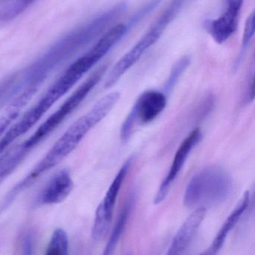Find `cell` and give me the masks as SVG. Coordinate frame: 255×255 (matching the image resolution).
<instances>
[{"label":"cell","mask_w":255,"mask_h":255,"mask_svg":"<svg viewBox=\"0 0 255 255\" xmlns=\"http://www.w3.org/2000/svg\"><path fill=\"white\" fill-rule=\"evenodd\" d=\"M119 98L118 93L107 94L100 99L89 112L73 123L52 145L44 157L3 198L0 202V215L11 205L21 193L33 185L42 175L55 167L67 157L80 143L88 132L109 115Z\"/></svg>","instance_id":"cell-1"},{"label":"cell","mask_w":255,"mask_h":255,"mask_svg":"<svg viewBox=\"0 0 255 255\" xmlns=\"http://www.w3.org/2000/svg\"><path fill=\"white\" fill-rule=\"evenodd\" d=\"M106 69L107 65H103L96 70L29 137L9 150L0 158V184L16 170L32 150L46 139L77 109L100 82Z\"/></svg>","instance_id":"cell-2"},{"label":"cell","mask_w":255,"mask_h":255,"mask_svg":"<svg viewBox=\"0 0 255 255\" xmlns=\"http://www.w3.org/2000/svg\"><path fill=\"white\" fill-rule=\"evenodd\" d=\"M235 184L232 176L220 166H208L196 172L189 181L184 196L187 208L219 205L232 196Z\"/></svg>","instance_id":"cell-3"},{"label":"cell","mask_w":255,"mask_h":255,"mask_svg":"<svg viewBox=\"0 0 255 255\" xmlns=\"http://www.w3.org/2000/svg\"><path fill=\"white\" fill-rule=\"evenodd\" d=\"M79 80V78L73 71L67 69L49 87L37 103L30 108L19 121L12 124L0 137V155L16 139L34 127L55 103L64 97Z\"/></svg>","instance_id":"cell-4"},{"label":"cell","mask_w":255,"mask_h":255,"mask_svg":"<svg viewBox=\"0 0 255 255\" xmlns=\"http://www.w3.org/2000/svg\"><path fill=\"white\" fill-rule=\"evenodd\" d=\"M167 95L162 91L150 90L142 93L132 108L121 128V139L127 142L135 127L149 124L156 119L166 108Z\"/></svg>","instance_id":"cell-5"},{"label":"cell","mask_w":255,"mask_h":255,"mask_svg":"<svg viewBox=\"0 0 255 255\" xmlns=\"http://www.w3.org/2000/svg\"><path fill=\"white\" fill-rule=\"evenodd\" d=\"M132 160L129 158L121 166L108 189L104 199L97 208L92 229V237L96 241L102 239L109 230L117 198L131 166Z\"/></svg>","instance_id":"cell-6"},{"label":"cell","mask_w":255,"mask_h":255,"mask_svg":"<svg viewBox=\"0 0 255 255\" xmlns=\"http://www.w3.org/2000/svg\"><path fill=\"white\" fill-rule=\"evenodd\" d=\"M245 0H223L225 9L215 19L205 23V28L219 44L229 40L238 30L241 10Z\"/></svg>","instance_id":"cell-7"},{"label":"cell","mask_w":255,"mask_h":255,"mask_svg":"<svg viewBox=\"0 0 255 255\" xmlns=\"http://www.w3.org/2000/svg\"><path fill=\"white\" fill-rule=\"evenodd\" d=\"M202 138V130L199 128H196L193 130L180 145L169 172L162 182L161 185L159 187L158 191L154 199V204L159 205L165 200L170 190L171 186L179 175L186 160L188 158V156L190 155L193 148L199 143Z\"/></svg>","instance_id":"cell-8"},{"label":"cell","mask_w":255,"mask_h":255,"mask_svg":"<svg viewBox=\"0 0 255 255\" xmlns=\"http://www.w3.org/2000/svg\"><path fill=\"white\" fill-rule=\"evenodd\" d=\"M73 188L70 171L62 169L52 175L39 193L37 203L42 205H55L64 202Z\"/></svg>","instance_id":"cell-9"},{"label":"cell","mask_w":255,"mask_h":255,"mask_svg":"<svg viewBox=\"0 0 255 255\" xmlns=\"http://www.w3.org/2000/svg\"><path fill=\"white\" fill-rule=\"evenodd\" d=\"M205 208H198L190 214L172 240L166 255H181L190 245L206 215Z\"/></svg>","instance_id":"cell-10"},{"label":"cell","mask_w":255,"mask_h":255,"mask_svg":"<svg viewBox=\"0 0 255 255\" xmlns=\"http://www.w3.org/2000/svg\"><path fill=\"white\" fill-rule=\"evenodd\" d=\"M251 202V193L250 191L246 192L244 197L241 199L236 208H235L232 214L228 217L223 226H222L215 239L213 241L210 248L205 253L208 255H217L224 245L226 238L229 236V233L233 230L238 222L242 218Z\"/></svg>","instance_id":"cell-11"},{"label":"cell","mask_w":255,"mask_h":255,"mask_svg":"<svg viewBox=\"0 0 255 255\" xmlns=\"http://www.w3.org/2000/svg\"><path fill=\"white\" fill-rule=\"evenodd\" d=\"M134 204L135 196L131 194L126 201L125 204L118 216V218L117 219L116 223L114 226L112 233L108 240L107 244H106L102 255H114L115 254L117 246L121 239V235L124 233L129 217L133 211Z\"/></svg>","instance_id":"cell-12"},{"label":"cell","mask_w":255,"mask_h":255,"mask_svg":"<svg viewBox=\"0 0 255 255\" xmlns=\"http://www.w3.org/2000/svg\"><path fill=\"white\" fill-rule=\"evenodd\" d=\"M255 31V11H253L249 15L247 21H246L242 43H241L239 55L237 57L236 61L235 62V69H238L244 60V57L251 45L252 41L254 38Z\"/></svg>","instance_id":"cell-13"},{"label":"cell","mask_w":255,"mask_h":255,"mask_svg":"<svg viewBox=\"0 0 255 255\" xmlns=\"http://www.w3.org/2000/svg\"><path fill=\"white\" fill-rule=\"evenodd\" d=\"M68 255V239L66 232L63 229L54 231L48 244L45 255Z\"/></svg>","instance_id":"cell-14"},{"label":"cell","mask_w":255,"mask_h":255,"mask_svg":"<svg viewBox=\"0 0 255 255\" xmlns=\"http://www.w3.org/2000/svg\"><path fill=\"white\" fill-rule=\"evenodd\" d=\"M191 58L188 55L181 57L176 63L171 70L170 74H169V78L166 81V85L164 87V93L167 95V94L170 93L173 90L176 85L177 82L179 80L181 76H182L183 73H184L187 67L190 64Z\"/></svg>","instance_id":"cell-15"},{"label":"cell","mask_w":255,"mask_h":255,"mask_svg":"<svg viewBox=\"0 0 255 255\" xmlns=\"http://www.w3.org/2000/svg\"><path fill=\"white\" fill-rule=\"evenodd\" d=\"M20 112L13 110H6L5 113L0 118V137L10 127L12 124L17 119Z\"/></svg>","instance_id":"cell-16"},{"label":"cell","mask_w":255,"mask_h":255,"mask_svg":"<svg viewBox=\"0 0 255 255\" xmlns=\"http://www.w3.org/2000/svg\"><path fill=\"white\" fill-rule=\"evenodd\" d=\"M22 255H33L32 240L30 236H26L22 243Z\"/></svg>","instance_id":"cell-17"},{"label":"cell","mask_w":255,"mask_h":255,"mask_svg":"<svg viewBox=\"0 0 255 255\" xmlns=\"http://www.w3.org/2000/svg\"><path fill=\"white\" fill-rule=\"evenodd\" d=\"M254 71L252 73L251 77L249 79L248 85H247V99L251 102L254 100Z\"/></svg>","instance_id":"cell-18"},{"label":"cell","mask_w":255,"mask_h":255,"mask_svg":"<svg viewBox=\"0 0 255 255\" xmlns=\"http://www.w3.org/2000/svg\"><path fill=\"white\" fill-rule=\"evenodd\" d=\"M200 255H206V254H205V253H202V254Z\"/></svg>","instance_id":"cell-19"},{"label":"cell","mask_w":255,"mask_h":255,"mask_svg":"<svg viewBox=\"0 0 255 255\" xmlns=\"http://www.w3.org/2000/svg\"><path fill=\"white\" fill-rule=\"evenodd\" d=\"M126 255H131V254H130V253H128V254Z\"/></svg>","instance_id":"cell-20"}]
</instances>
